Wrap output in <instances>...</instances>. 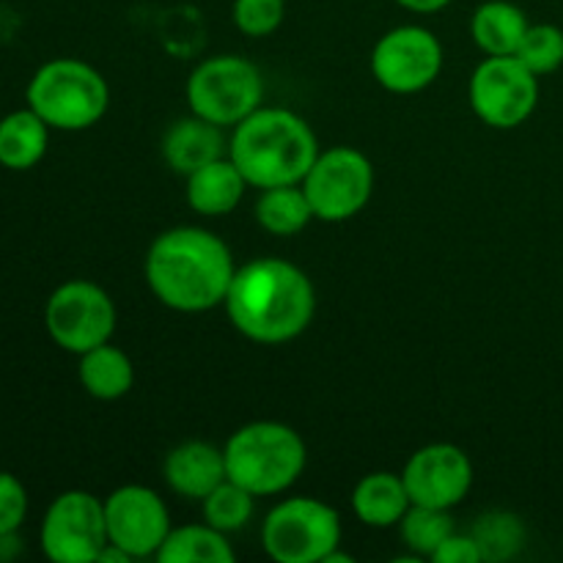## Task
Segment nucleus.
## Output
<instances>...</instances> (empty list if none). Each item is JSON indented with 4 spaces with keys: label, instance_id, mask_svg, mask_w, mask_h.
I'll list each match as a JSON object with an SVG mask.
<instances>
[{
    "label": "nucleus",
    "instance_id": "nucleus-12",
    "mask_svg": "<svg viewBox=\"0 0 563 563\" xmlns=\"http://www.w3.org/2000/svg\"><path fill=\"white\" fill-rule=\"evenodd\" d=\"M443 69L438 36L421 25H401L385 33L372 53V71L394 93H418L432 86Z\"/></svg>",
    "mask_w": 563,
    "mask_h": 563
},
{
    "label": "nucleus",
    "instance_id": "nucleus-11",
    "mask_svg": "<svg viewBox=\"0 0 563 563\" xmlns=\"http://www.w3.org/2000/svg\"><path fill=\"white\" fill-rule=\"evenodd\" d=\"M42 550L55 563H97L108 544L104 500L86 489L60 493L42 520Z\"/></svg>",
    "mask_w": 563,
    "mask_h": 563
},
{
    "label": "nucleus",
    "instance_id": "nucleus-29",
    "mask_svg": "<svg viewBox=\"0 0 563 563\" xmlns=\"http://www.w3.org/2000/svg\"><path fill=\"white\" fill-rule=\"evenodd\" d=\"M27 517V493L11 473L0 471V537H11Z\"/></svg>",
    "mask_w": 563,
    "mask_h": 563
},
{
    "label": "nucleus",
    "instance_id": "nucleus-30",
    "mask_svg": "<svg viewBox=\"0 0 563 563\" xmlns=\"http://www.w3.org/2000/svg\"><path fill=\"white\" fill-rule=\"evenodd\" d=\"M434 563H478L482 559V550H478L473 533H451L432 555Z\"/></svg>",
    "mask_w": 563,
    "mask_h": 563
},
{
    "label": "nucleus",
    "instance_id": "nucleus-9",
    "mask_svg": "<svg viewBox=\"0 0 563 563\" xmlns=\"http://www.w3.org/2000/svg\"><path fill=\"white\" fill-rule=\"evenodd\" d=\"M44 328L60 350L71 355L108 344L115 330V306L102 286L66 280L44 306Z\"/></svg>",
    "mask_w": 563,
    "mask_h": 563
},
{
    "label": "nucleus",
    "instance_id": "nucleus-21",
    "mask_svg": "<svg viewBox=\"0 0 563 563\" xmlns=\"http://www.w3.org/2000/svg\"><path fill=\"white\" fill-rule=\"evenodd\" d=\"M49 126L31 108L14 110L0 119V165L9 170H27L47 154Z\"/></svg>",
    "mask_w": 563,
    "mask_h": 563
},
{
    "label": "nucleus",
    "instance_id": "nucleus-1",
    "mask_svg": "<svg viewBox=\"0 0 563 563\" xmlns=\"http://www.w3.org/2000/svg\"><path fill=\"white\" fill-rule=\"evenodd\" d=\"M234 258L218 234L196 225L163 231L146 253V284L163 306L201 313L225 302Z\"/></svg>",
    "mask_w": 563,
    "mask_h": 563
},
{
    "label": "nucleus",
    "instance_id": "nucleus-23",
    "mask_svg": "<svg viewBox=\"0 0 563 563\" xmlns=\"http://www.w3.org/2000/svg\"><path fill=\"white\" fill-rule=\"evenodd\" d=\"M256 220L269 234L291 236L311 223L313 209L300 185L267 187L256 201Z\"/></svg>",
    "mask_w": 563,
    "mask_h": 563
},
{
    "label": "nucleus",
    "instance_id": "nucleus-5",
    "mask_svg": "<svg viewBox=\"0 0 563 563\" xmlns=\"http://www.w3.org/2000/svg\"><path fill=\"white\" fill-rule=\"evenodd\" d=\"M25 97L27 108L42 115L49 130L80 132L108 113L110 88L86 60L55 58L38 66Z\"/></svg>",
    "mask_w": 563,
    "mask_h": 563
},
{
    "label": "nucleus",
    "instance_id": "nucleus-10",
    "mask_svg": "<svg viewBox=\"0 0 563 563\" xmlns=\"http://www.w3.org/2000/svg\"><path fill=\"white\" fill-rule=\"evenodd\" d=\"M471 108L495 130L526 124L539 102V80L515 55H489L471 77Z\"/></svg>",
    "mask_w": 563,
    "mask_h": 563
},
{
    "label": "nucleus",
    "instance_id": "nucleus-6",
    "mask_svg": "<svg viewBox=\"0 0 563 563\" xmlns=\"http://www.w3.org/2000/svg\"><path fill=\"white\" fill-rule=\"evenodd\" d=\"M262 544L278 563H324L341 544V520L317 498H289L262 526Z\"/></svg>",
    "mask_w": 563,
    "mask_h": 563
},
{
    "label": "nucleus",
    "instance_id": "nucleus-25",
    "mask_svg": "<svg viewBox=\"0 0 563 563\" xmlns=\"http://www.w3.org/2000/svg\"><path fill=\"white\" fill-rule=\"evenodd\" d=\"M253 498H256V495L247 493L245 487H240V484L231 482V478H225V482H220L218 487L203 498V520L223 533L240 531V528H245L247 522H251Z\"/></svg>",
    "mask_w": 563,
    "mask_h": 563
},
{
    "label": "nucleus",
    "instance_id": "nucleus-4",
    "mask_svg": "<svg viewBox=\"0 0 563 563\" xmlns=\"http://www.w3.org/2000/svg\"><path fill=\"white\" fill-rule=\"evenodd\" d=\"M225 476L253 493L278 495L306 471V443L291 427L278 421H256L236 429L223 449Z\"/></svg>",
    "mask_w": 563,
    "mask_h": 563
},
{
    "label": "nucleus",
    "instance_id": "nucleus-3",
    "mask_svg": "<svg viewBox=\"0 0 563 563\" xmlns=\"http://www.w3.org/2000/svg\"><path fill=\"white\" fill-rule=\"evenodd\" d=\"M229 157L247 185L267 190L302 185L319 157V146L306 119L284 108H258L236 124Z\"/></svg>",
    "mask_w": 563,
    "mask_h": 563
},
{
    "label": "nucleus",
    "instance_id": "nucleus-20",
    "mask_svg": "<svg viewBox=\"0 0 563 563\" xmlns=\"http://www.w3.org/2000/svg\"><path fill=\"white\" fill-rule=\"evenodd\" d=\"M77 377H80V385L86 388L88 396L113 401L130 394L132 383H135V366H132L126 352H121L119 346L108 341V344H99L93 350L82 352Z\"/></svg>",
    "mask_w": 563,
    "mask_h": 563
},
{
    "label": "nucleus",
    "instance_id": "nucleus-14",
    "mask_svg": "<svg viewBox=\"0 0 563 563\" xmlns=\"http://www.w3.org/2000/svg\"><path fill=\"white\" fill-rule=\"evenodd\" d=\"M401 478L416 506L454 509L471 493L473 465L465 451L456 445L432 443L407 460Z\"/></svg>",
    "mask_w": 563,
    "mask_h": 563
},
{
    "label": "nucleus",
    "instance_id": "nucleus-27",
    "mask_svg": "<svg viewBox=\"0 0 563 563\" xmlns=\"http://www.w3.org/2000/svg\"><path fill=\"white\" fill-rule=\"evenodd\" d=\"M515 58H520L522 64H526L537 77L561 69L563 66V31L559 25H550V22L531 25L526 31V36H522L520 49L515 53Z\"/></svg>",
    "mask_w": 563,
    "mask_h": 563
},
{
    "label": "nucleus",
    "instance_id": "nucleus-13",
    "mask_svg": "<svg viewBox=\"0 0 563 563\" xmlns=\"http://www.w3.org/2000/svg\"><path fill=\"white\" fill-rule=\"evenodd\" d=\"M108 542L124 550L130 559L157 555L170 533V517L163 498L141 484H126L104 500Z\"/></svg>",
    "mask_w": 563,
    "mask_h": 563
},
{
    "label": "nucleus",
    "instance_id": "nucleus-19",
    "mask_svg": "<svg viewBox=\"0 0 563 563\" xmlns=\"http://www.w3.org/2000/svg\"><path fill=\"white\" fill-rule=\"evenodd\" d=\"M531 27L526 11L509 0H487L471 20V36L487 55H515Z\"/></svg>",
    "mask_w": 563,
    "mask_h": 563
},
{
    "label": "nucleus",
    "instance_id": "nucleus-22",
    "mask_svg": "<svg viewBox=\"0 0 563 563\" xmlns=\"http://www.w3.org/2000/svg\"><path fill=\"white\" fill-rule=\"evenodd\" d=\"M154 559L159 563H231L234 550L225 533L207 522V526L170 528Z\"/></svg>",
    "mask_w": 563,
    "mask_h": 563
},
{
    "label": "nucleus",
    "instance_id": "nucleus-2",
    "mask_svg": "<svg viewBox=\"0 0 563 563\" xmlns=\"http://www.w3.org/2000/svg\"><path fill=\"white\" fill-rule=\"evenodd\" d=\"M231 324L256 344H286L311 324L317 291L311 278L284 258H256L234 273L225 295Z\"/></svg>",
    "mask_w": 563,
    "mask_h": 563
},
{
    "label": "nucleus",
    "instance_id": "nucleus-7",
    "mask_svg": "<svg viewBox=\"0 0 563 563\" xmlns=\"http://www.w3.org/2000/svg\"><path fill=\"white\" fill-rule=\"evenodd\" d=\"M264 97L262 71L236 55H218L192 69L187 104L196 115L218 126H236L258 110Z\"/></svg>",
    "mask_w": 563,
    "mask_h": 563
},
{
    "label": "nucleus",
    "instance_id": "nucleus-28",
    "mask_svg": "<svg viewBox=\"0 0 563 563\" xmlns=\"http://www.w3.org/2000/svg\"><path fill=\"white\" fill-rule=\"evenodd\" d=\"M234 25L240 27L245 36L262 38L269 36L280 27L286 16V0H234Z\"/></svg>",
    "mask_w": 563,
    "mask_h": 563
},
{
    "label": "nucleus",
    "instance_id": "nucleus-18",
    "mask_svg": "<svg viewBox=\"0 0 563 563\" xmlns=\"http://www.w3.org/2000/svg\"><path fill=\"white\" fill-rule=\"evenodd\" d=\"M410 506L412 500L407 495L405 478L385 471L363 476L352 493V509L357 520L372 528L399 526Z\"/></svg>",
    "mask_w": 563,
    "mask_h": 563
},
{
    "label": "nucleus",
    "instance_id": "nucleus-16",
    "mask_svg": "<svg viewBox=\"0 0 563 563\" xmlns=\"http://www.w3.org/2000/svg\"><path fill=\"white\" fill-rule=\"evenodd\" d=\"M245 176L234 165V159H212L203 168L192 170L187 176V203L198 214L207 218H220V214L234 212L236 203L245 196Z\"/></svg>",
    "mask_w": 563,
    "mask_h": 563
},
{
    "label": "nucleus",
    "instance_id": "nucleus-24",
    "mask_svg": "<svg viewBox=\"0 0 563 563\" xmlns=\"http://www.w3.org/2000/svg\"><path fill=\"white\" fill-rule=\"evenodd\" d=\"M401 539L410 544L412 553L429 555L432 559L434 550L456 531L454 520H451L449 509H432V506H416L407 509L401 517Z\"/></svg>",
    "mask_w": 563,
    "mask_h": 563
},
{
    "label": "nucleus",
    "instance_id": "nucleus-15",
    "mask_svg": "<svg viewBox=\"0 0 563 563\" xmlns=\"http://www.w3.org/2000/svg\"><path fill=\"white\" fill-rule=\"evenodd\" d=\"M165 482L176 495L190 500H203L220 482H225V456L203 440L176 445L165 456Z\"/></svg>",
    "mask_w": 563,
    "mask_h": 563
},
{
    "label": "nucleus",
    "instance_id": "nucleus-26",
    "mask_svg": "<svg viewBox=\"0 0 563 563\" xmlns=\"http://www.w3.org/2000/svg\"><path fill=\"white\" fill-rule=\"evenodd\" d=\"M473 539H476L484 561H506L522 548L526 528L509 511H493L473 528Z\"/></svg>",
    "mask_w": 563,
    "mask_h": 563
},
{
    "label": "nucleus",
    "instance_id": "nucleus-8",
    "mask_svg": "<svg viewBox=\"0 0 563 563\" xmlns=\"http://www.w3.org/2000/svg\"><path fill=\"white\" fill-rule=\"evenodd\" d=\"M313 218L341 223L361 212L374 190V165L363 152L350 146L328 148L313 159L302 179Z\"/></svg>",
    "mask_w": 563,
    "mask_h": 563
},
{
    "label": "nucleus",
    "instance_id": "nucleus-31",
    "mask_svg": "<svg viewBox=\"0 0 563 563\" xmlns=\"http://www.w3.org/2000/svg\"><path fill=\"white\" fill-rule=\"evenodd\" d=\"M396 3L407 11H416V14H434V11L445 9L451 0H396Z\"/></svg>",
    "mask_w": 563,
    "mask_h": 563
},
{
    "label": "nucleus",
    "instance_id": "nucleus-17",
    "mask_svg": "<svg viewBox=\"0 0 563 563\" xmlns=\"http://www.w3.org/2000/svg\"><path fill=\"white\" fill-rule=\"evenodd\" d=\"M163 157L176 174L190 176L192 170L223 157V135H220V126L196 113L190 119H181L179 124H174L165 132Z\"/></svg>",
    "mask_w": 563,
    "mask_h": 563
}]
</instances>
